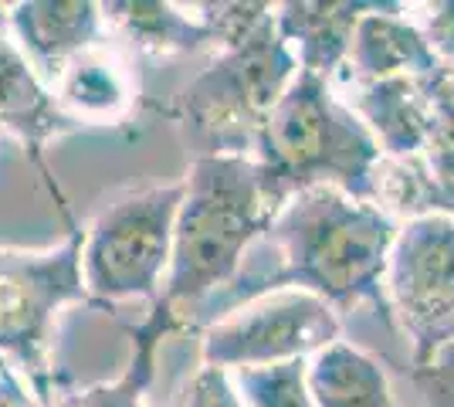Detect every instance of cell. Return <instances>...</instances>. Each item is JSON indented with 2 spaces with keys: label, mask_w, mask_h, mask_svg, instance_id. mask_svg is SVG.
Masks as SVG:
<instances>
[{
  "label": "cell",
  "mask_w": 454,
  "mask_h": 407,
  "mask_svg": "<svg viewBox=\"0 0 454 407\" xmlns=\"http://www.w3.org/2000/svg\"><path fill=\"white\" fill-rule=\"evenodd\" d=\"M11 38L35 75L51 85L58 72L82 51L113 38L102 18V4L92 0H20L7 4Z\"/></svg>",
  "instance_id": "10"
},
{
  "label": "cell",
  "mask_w": 454,
  "mask_h": 407,
  "mask_svg": "<svg viewBox=\"0 0 454 407\" xmlns=\"http://www.w3.org/2000/svg\"><path fill=\"white\" fill-rule=\"evenodd\" d=\"M58 109L75 126L85 129H119L133 122L136 109L143 106L136 55L115 38L82 51L68 61L58 78L48 85Z\"/></svg>",
  "instance_id": "9"
},
{
  "label": "cell",
  "mask_w": 454,
  "mask_h": 407,
  "mask_svg": "<svg viewBox=\"0 0 454 407\" xmlns=\"http://www.w3.org/2000/svg\"><path fill=\"white\" fill-rule=\"evenodd\" d=\"M370 4H275V27L292 48L299 72L336 82L349 59V44Z\"/></svg>",
  "instance_id": "15"
},
{
  "label": "cell",
  "mask_w": 454,
  "mask_h": 407,
  "mask_svg": "<svg viewBox=\"0 0 454 407\" xmlns=\"http://www.w3.org/2000/svg\"><path fill=\"white\" fill-rule=\"evenodd\" d=\"M271 204L251 156H193L173 224L170 271L160 302L184 333L190 316L238 275L251 245L271 224Z\"/></svg>",
  "instance_id": "3"
},
{
  "label": "cell",
  "mask_w": 454,
  "mask_h": 407,
  "mask_svg": "<svg viewBox=\"0 0 454 407\" xmlns=\"http://www.w3.org/2000/svg\"><path fill=\"white\" fill-rule=\"evenodd\" d=\"M254 167L271 211L312 187H336L377 204L380 153L373 133L342 102L333 82L299 72L254 143Z\"/></svg>",
  "instance_id": "2"
},
{
  "label": "cell",
  "mask_w": 454,
  "mask_h": 407,
  "mask_svg": "<svg viewBox=\"0 0 454 407\" xmlns=\"http://www.w3.org/2000/svg\"><path fill=\"white\" fill-rule=\"evenodd\" d=\"M434 82V78H431ZM431 82L424 78H383L363 85H333L342 102L373 133L380 153L390 160L420 156L437 133Z\"/></svg>",
  "instance_id": "12"
},
{
  "label": "cell",
  "mask_w": 454,
  "mask_h": 407,
  "mask_svg": "<svg viewBox=\"0 0 454 407\" xmlns=\"http://www.w3.org/2000/svg\"><path fill=\"white\" fill-rule=\"evenodd\" d=\"M122 330L129 336V360L119 370V377L89 384V387H75L61 373L48 407H146V390L156 380V353L167 336L184 333V323L170 306H163L156 299L143 323L122 326Z\"/></svg>",
  "instance_id": "14"
},
{
  "label": "cell",
  "mask_w": 454,
  "mask_h": 407,
  "mask_svg": "<svg viewBox=\"0 0 454 407\" xmlns=\"http://www.w3.org/2000/svg\"><path fill=\"white\" fill-rule=\"evenodd\" d=\"M0 407H44L41 397L27 387V380L14 367L0 373Z\"/></svg>",
  "instance_id": "22"
},
{
  "label": "cell",
  "mask_w": 454,
  "mask_h": 407,
  "mask_svg": "<svg viewBox=\"0 0 454 407\" xmlns=\"http://www.w3.org/2000/svg\"><path fill=\"white\" fill-rule=\"evenodd\" d=\"M400 221L336 187H312L271 217L251 245L238 275L190 316V333L217 323L251 299L299 289L329 302L336 312L373 306L387 319L383 269Z\"/></svg>",
  "instance_id": "1"
},
{
  "label": "cell",
  "mask_w": 454,
  "mask_h": 407,
  "mask_svg": "<svg viewBox=\"0 0 454 407\" xmlns=\"http://www.w3.org/2000/svg\"><path fill=\"white\" fill-rule=\"evenodd\" d=\"M193 14L204 20L217 55L251 38L275 14V4H193Z\"/></svg>",
  "instance_id": "18"
},
{
  "label": "cell",
  "mask_w": 454,
  "mask_h": 407,
  "mask_svg": "<svg viewBox=\"0 0 454 407\" xmlns=\"http://www.w3.org/2000/svg\"><path fill=\"white\" fill-rule=\"evenodd\" d=\"M295 75L299 61L271 14L247 41L217 51L207 68L156 113L176 126L193 156H251Z\"/></svg>",
  "instance_id": "4"
},
{
  "label": "cell",
  "mask_w": 454,
  "mask_h": 407,
  "mask_svg": "<svg viewBox=\"0 0 454 407\" xmlns=\"http://www.w3.org/2000/svg\"><path fill=\"white\" fill-rule=\"evenodd\" d=\"M312 407H397L390 377L377 356L336 340L309 360Z\"/></svg>",
  "instance_id": "16"
},
{
  "label": "cell",
  "mask_w": 454,
  "mask_h": 407,
  "mask_svg": "<svg viewBox=\"0 0 454 407\" xmlns=\"http://www.w3.org/2000/svg\"><path fill=\"white\" fill-rule=\"evenodd\" d=\"M180 200L184 180H173L126 191L95 211L82 241V282L92 309H113L129 299L153 306L160 299Z\"/></svg>",
  "instance_id": "6"
},
{
  "label": "cell",
  "mask_w": 454,
  "mask_h": 407,
  "mask_svg": "<svg viewBox=\"0 0 454 407\" xmlns=\"http://www.w3.org/2000/svg\"><path fill=\"white\" fill-rule=\"evenodd\" d=\"M231 384L247 407H312L309 360L231 370Z\"/></svg>",
  "instance_id": "17"
},
{
  "label": "cell",
  "mask_w": 454,
  "mask_h": 407,
  "mask_svg": "<svg viewBox=\"0 0 454 407\" xmlns=\"http://www.w3.org/2000/svg\"><path fill=\"white\" fill-rule=\"evenodd\" d=\"M411 380L424 407H454V343L434 353L427 364H411Z\"/></svg>",
  "instance_id": "19"
},
{
  "label": "cell",
  "mask_w": 454,
  "mask_h": 407,
  "mask_svg": "<svg viewBox=\"0 0 454 407\" xmlns=\"http://www.w3.org/2000/svg\"><path fill=\"white\" fill-rule=\"evenodd\" d=\"M387 323L411 340L414 364L454 343V217L417 214L400 221L383 269Z\"/></svg>",
  "instance_id": "7"
},
{
  "label": "cell",
  "mask_w": 454,
  "mask_h": 407,
  "mask_svg": "<svg viewBox=\"0 0 454 407\" xmlns=\"http://www.w3.org/2000/svg\"><path fill=\"white\" fill-rule=\"evenodd\" d=\"M420 11H427V14L420 18L417 27L424 31V38L434 48L437 59L448 68H454V4H427Z\"/></svg>",
  "instance_id": "21"
},
{
  "label": "cell",
  "mask_w": 454,
  "mask_h": 407,
  "mask_svg": "<svg viewBox=\"0 0 454 407\" xmlns=\"http://www.w3.org/2000/svg\"><path fill=\"white\" fill-rule=\"evenodd\" d=\"M4 370H7V360H0V373H4Z\"/></svg>",
  "instance_id": "24"
},
{
  "label": "cell",
  "mask_w": 454,
  "mask_h": 407,
  "mask_svg": "<svg viewBox=\"0 0 454 407\" xmlns=\"http://www.w3.org/2000/svg\"><path fill=\"white\" fill-rule=\"evenodd\" d=\"M82 241L85 228L72 224L55 248H0V360L18 370L44 407L61 380L51 364L58 316L68 306H89Z\"/></svg>",
  "instance_id": "5"
},
{
  "label": "cell",
  "mask_w": 454,
  "mask_h": 407,
  "mask_svg": "<svg viewBox=\"0 0 454 407\" xmlns=\"http://www.w3.org/2000/svg\"><path fill=\"white\" fill-rule=\"evenodd\" d=\"M448 65L437 59L427 44L424 31L414 20H407V4H370L360 18L349 44V59L340 85H363V82H383V78H424L431 82Z\"/></svg>",
  "instance_id": "11"
},
{
  "label": "cell",
  "mask_w": 454,
  "mask_h": 407,
  "mask_svg": "<svg viewBox=\"0 0 454 407\" xmlns=\"http://www.w3.org/2000/svg\"><path fill=\"white\" fill-rule=\"evenodd\" d=\"M11 41V24H7V4H0V44Z\"/></svg>",
  "instance_id": "23"
},
{
  "label": "cell",
  "mask_w": 454,
  "mask_h": 407,
  "mask_svg": "<svg viewBox=\"0 0 454 407\" xmlns=\"http://www.w3.org/2000/svg\"><path fill=\"white\" fill-rule=\"evenodd\" d=\"M342 340V319L329 302L299 289L251 299L200 330V364L245 370L312 360Z\"/></svg>",
  "instance_id": "8"
},
{
  "label": "cell",
  "mask_w": 454,
  "mask_h": 407,
  "mask_svg": "<svg viewBox=\"0 0 454 407\" xmlns=\"http://www.w3.org/2000/svg\"><path fill=\"white\" fill-rule=\"evenodd\" d=\"M184 407H247V404L238 397V390L231 384V373L227 370L204 367L200 364V370L190 380Z\"/></svg>",
  "instance_id": "20"
},
{
  "label": "cell",
  "mask_w": 454,
  "mask_h": 407,
  "mask_svg": "<svg viewBox=\"0 0 454 407\" xmlns=\"http://www.w3.org/2000/svg\"><path fill=\"white\" fill-rule=\"evenodd\" d=\"M102 18L113 38L126 44L136 59H180V55H214V38L193 4L170 0H113L102 4Z\"/></svg>",
  "instance_id": "13"
}]
</instances>
